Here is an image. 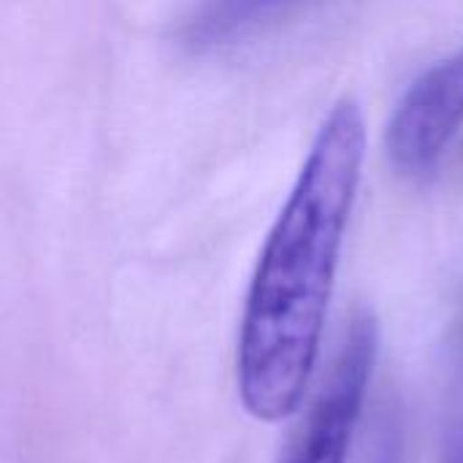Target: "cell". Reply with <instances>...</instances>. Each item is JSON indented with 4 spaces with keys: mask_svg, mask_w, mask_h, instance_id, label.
Returning a JSON list of instances; mask_svg holds the SVG:
<instances>
[{
    "mask_svg": "<svg viewBox=\"0 0 463 463\" xmlns=\"http://www.w3.org/2000/svg\"><path fill=\"white\" fill-rule=\"evenodd\" d=\"M372 463H402V442L393 426H385L377 437Z\"/></svg>",
    "mask_w": 463,
    "mask_h": 463,
    "instance_id": "cell-5",
    "label": "cell"
},
{
    "mask_svg": "<svg viewBox=\"0 0 463 463\" xmlns=\"http://www.w3.org/2000/svg\"><path fill=\"white\" fill-rule=\"evenodd\" d=\"M307 0H198L182 24V41L193 52L233 43Z\"/></svg>",
    "mask_w": 463,
    "mask_h": 463,
    "instance_id": "cell-4",
    "label": "cell"
},
{
    "mask_svg": "<svg viewBox=\"0 0 463 463\" xmlns=\"http://www.w3.org/2000/svg\"><path fill=\"white\" fill-rule=\"evenodd\" d=\"M364 155L366 125L361 106L342 98L312 138L247 290L236 347V385L244 410L255 420H288L307 396Z\"/></svg>",
    "mask_w": 463,
    "mask_h": 463,
    "instance_id": "cell-1",
    "label": "cell"
},
{
    "mask_svg": "<svg viewBox=\"0 0 463 463\" xmlns=\"http://www.w3.org/2000/svg\"><path fill=\"white\" fill-rule=\"evenodd\" d=\"M377 317L372 312H358L345 331L331 374L323 383L307 423L279 463H347L377 364Z\"/></svg>",
    "mask_w": 463,
    "mask_h": 463,
    "instance_id": "cell-2",
    "label": "cell"
},
{
    "mask_svg": "<svg viewBox=\"0 0 463 463\" xmlns=\"http://www.w3.org/2000/svg\"><path fill=\"white\" fill-rule=\"evenodd\" d=\"M461 128L463 46L429 65L399 98L385 128L388 160L404 176H429Z\"/></svg>",
    "mask_w": 463,
    "mask_h": 463,
    "instance_id": "cell-3",
    "label": "cell"
}]
</instances>
